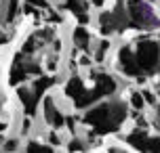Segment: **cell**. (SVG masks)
<instances>
[{
  "label": "cell",
  "mask_w": 160,
  "mask_h": 153,
  "mask_svg": "<svg viewBox=\"0 0 160 153\" xmlns=\"http://www.w3.org/2000/svg\"><path fill=\"white\" fill-rule=\"evenodd\" d=\"M137 63L141 69H152L158 63V44L152 40H143L137 46Z\"/></svg>",
  "instance_id": "6da1fadb"
},
{
  "label": "cell",
  "mask_w": 160,
  "mask_h": 153,
  "mask_svg": "<svg viewBox=\"0 0 160 153\" xmlns=\"http://www.w3.org/2000/svg\"><path fill=\"white\" fill-rule=\"evenodd\" d=\"M112 113V109L108 107V105H101V107H95V109H91V111L87 113V118H84V122L87 124H93V126H103L105 120H108V115Z\"/></svg>",
  "instance_id": "7a4b0ae2"
},
{
  "label": "cell",
  "mask_w": 160,
  "mask_h": 153,
  "mask_svg": "<svg viewBox=\"0 0 160 153\" xmlns=\"http://www.w3.org/2000/svg\"><path fill=\"white\" fill-rule=\"evenodd\" d=\"M120 63H122V67H124V72L128 73V76H137L139 73V63H137V57H133V53L128 49H122L120 50Z\"/></svg>",
  "instance_id": "3957f363"
},
{
  "label": "cell",
  "mask_w": 160,
  "mask_h": 153,
  "mask_svg": "<svg viewBox=\"0 0 160 153\" xmlns=\"http://www.w3.org/2000/svg\"><path fill=\"white\" fill-rule=\"evenodd\" d=\"M97 97H99V95H112L114 90H116V84H114V80L112 78H110V76H99V78H97Z\"/></svg>",
  "instance_id": "277c9868"
},
{
  "label": "cell",
  "mask_w": 160,
  "mask_h": 153,
  "mask_svg": "<svg viewBox=\"0 0 160 153\" xmlns=\"http://www.w3.org/2000/svg\"><path fill=\"white\" fill-rule=\"evenodd\" d=\"M44 113H47V120L53 124V126H61L63 124V115L57 111L55 107H53V101L47 99V107H44Z\"/></svg>",
  "instance_id": "5b68a950"
},
{
  "label": "cell",
  "mask_w": 160,
  "mask_h": 153,
  "mask_svg": "<svg viewBox=\"0 0 160 153\" xmlns=\"http://www.w3.org/2000/svg\"><path fill=\"white\" fill-rule=\"evenodd\" d=\"M65 92L70 95V97H74L76 101H78L80 97H84V86H82V82L78 80V78H74L70 84H68V88H65Z\"/></svg>",
  "instance_id": "8992f818"
},
{
  "label": "cell",
  "mask_w": 160,
  "mask_h": 153,
  "mask_svg": "<svg viewBox=\"0 0 160 153\" xmlns=\"http://www.w3.org/2000/svg\"><path fill=\"white\" fill-rule=\"evenodd\" d=\"M148 141H150V138L143 137V134H139V132H135V134L128 137V143H131V145L137 147V149H143V151H148Z\"/></svg>",
  "instance_id": "52a82bcc"
},
{
  "label": "cell",
  "mask_w": 160,
  "mask_h": 153,
  "mask_svg": "<svg viewBox=\"0 0 160 153\" xmlns=\"http://www.w3.org/2000/svg\"><path fill=\"white\" fill-rule=\"evenodd\" d=\"M19 97H21V101L25 103V109H28V113H34V97L38 99V95H34V97H30L25 90H19Z\"/></svg>",
  "instance_id": "ba28073f"
},
{
  "label": "cell",
  "mask_w": 160,
  "mask_h": 153,
  "mask_svg": "<svg viewBox=\"0 0 160 153\" xmlns=\"http://www.w3.org/2000/svg\"><path fill=\"white\" fill-rule=\"evenodd\" d=\"M68 8L74 11V13H78V17L82 15V11L87 8V4L82 2V0H68Z\"/></svg>",
  "instance_id": "9c48e42d"
},
{
  "label": "cell",
  "mask_w": 160,
  "mask_h": 153,
  "mask_svg": "<svg viewBox=\"0 0 160 153\" xmlns=\"http://www.w3.org/2000/svg\"><path fill=\"white\" fill-rule=\"evenodd\" d=\"M74 38L78 40V44H87L88 42V34L84 32V30H76V32H74Z\"/></svg>",
  "instance_id": "30bf717a"
},
{
  "label": "cell",
  "mask_w": 160,
  "mask_h": 153,
  "mask_svg": "<svg viewBox=\"0 0 160 153\" xmlns=\"http://www.w3.org/2000/svg\"><path fill=\"white\" fill-rule=\"evenodd\" d=\"M51 84H53V80H47V78H44V80H40L38 84H36V90H34V92H36V95H42V90L47 88V86H51Z\"/></svg>",
  "instance_id": "8fae6325"
},
{
  "label": "cell",
  "mask_w": 160,
  "mask_h": 153,
  "mask_svg": "<svg viewBox=\"0 0 160 153\" xmlns=\"http://www.w3.org/2000/svg\"><path fill=\"white\" fill-rule=\"evenodd\" d=\"M131 103H133V107H137V109H141V107H143V97L135 92V95L131 97Z\"/></svg>",
  "instance_id": "7c38bea8"
},
{
  "label": "cell",
  "mask_w": 160,
  "mask_h": 153,
  "mask_svg": "<svg viewBox=\"0 0 160 153\" xmlns=\"http://www.w3.org/2000/svg\"><path fill=\"white\" fill-rule=\"evenodd\" d=\"M30 151H51L48 147H42V145H36V143H30V147H28Z\"/></svg>",
  "instance_id": "4fadbf2b"
},
{
  "label": "cell",
  "mask_w": 160,
  "mask_h": 153,
  "mask_svg": "<svg viewBox=\"0 0 160 153\" xmlns=\"http://www.w3.org/2000/svg\"><path fill=\"white\" fill-rule=\"evenodd\" d=\"M80 149H82V147H80L78 143H72V145H70V151H80Z\"/></svg>",
  "instance_id": "5bb4252c"
},
{
  "label": "cell",
  "mask_w": 160,
  "mask_h": 153,
  "mask_svg": "<svg viewBox=\"0 0 160 153\" xmlns=\"http://www.w3.org/2000/svg\"><path fill=\"white\" fill-rule=\"evenodd\" d=\"M30 2H34V4H38V7H47V4H44L42 0H30Z\"/></svg>",
  "instance_id": "9a60e30c"
},
{
  "label": "cell",
  "mask_w": 160,
  "mask_h": 153,
  "mask_svg": "<svg viewBox=\"0 0 160 153\" xmlns=\"http://www.w3.org/2000/svg\"><path fill=\"white\" fill-rule=\"evenodd\" d=\"M2 128H4V124H2V122H0V130H2Z\"/></svg>",
  "instance_id": "2e32d148"
},
{
  "label": "cell",
  "mask_w": 160,
  "mask_h": 153,
  "mask_svg": "<svg viewBox=\"0 0 160 153\" xmlns=\"http://www.w3.org/2000/svg\"><path fill=\"white\" fill-rule=\"evenodd\" d=\"M158 115H160V107H158Z\"/></svg>",
  "instance_id": "e0dca14e"
}]
</instances>
